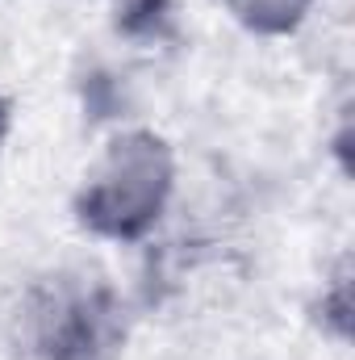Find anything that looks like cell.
<instances>
[{"label":"cell","mask_w":355,"mask_h":360,"mask_svg":"<svg viewBox=\"0 0 355 360\" xmlns=\"http://www.w3.org/2000/svg\"><path fill=\"white\" fill-rule=\"evenodd\" d=\"M180 180L176 147L147 126L105 139L76 188V222L105 243H142L172 210Z\"/></svg>","instance_id":"6da1fadb"},{"label":"cell","mask_w":355,"mask_h":360,"mask_svg":"<svg viewBox=\"0 0 355 360\" xmlns=\"http://www.w3.org/2000/svg\"><path fill=\"white\" fill-rule=\"evenodd\" d=\"M4 139H8V101L0 96V147H4Z\"/></svg>","instance_id":"277c9868"},{"label":"cell","mask_w":355,"mask_h":360,"mask_svg":"<svg viewBox=\"0 0 355 360\" xmlns=\"http://www.w3.org/2000/svg\"><path fill=\"white\" fill-rule=\"evenodd\" d=\"M4 335L17 360H96L113 344V302L80 272H46L17 289Z\"/></svg>","instance_id":"7a4b0ae2"},{"label":"cell","mask_w":355,"mask_h":360,"mask_svg":"<svg viewBox=\"0 0 355 360\" xmlns=\"http://www.w3.org/2000/svg\"><path fill=\"white\" fill-rule=\"evenodd\" d=\"M234 25L255 38H293L318 8V0H222Z\"/></svg>","instance_id":"3957f363"}]
</instances>
